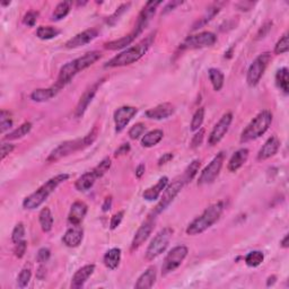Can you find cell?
<instances>
[{
  "mask_svg": "<svg viewBox=\"0 0 289 289\" xmlns=\"http://www.w3.org/2000/svg\"><path fill=\"white\" fill-rule=\"evenodd\" d=\"M97 135H98V129L97 127H94L83 138L74 139V140H68L62 142V144H60L58 147L53 149L51 154H50L48 156V158H46V162L56 163L61 158H63V157H67L70 154H73V153H76L78 151H81V149L89 147V146L94 144V141L96 140V138H97Z\"/></svg>",
  "mask_w": 289,
  "mask_h": 289,
  "instance_id": "6da1fadb",
  "label": "cell"
},
{
  "mask_svg": "<svg viewBox=\"0 0 289 289\" xmlns=\"http://www.w3.org/2000/svg\"><path fill=\"white\" fill-rule=\"evenodd\" d=\"M155 40V34L148 35L147 38L139 42L138 44H135L131 48H128L124 50L119 55L114 57L109 62L105 63V68H116V67H124L133 65V63L137 62L138 60H140L144 57L147 51L151 48L153 42Z\"/></svg>",
  "mask_w": 289,
  "mask_h": 289,
  "instance_id": "7a4b0ae2",
  "label": "cell"
},
{
  "mask_svg": "<svg viewBox=\"0 0 289 289\" xmlns=\"http://www.w3.org/2000/svg\"><path fill=\"white\" fill-rule=\"evenodd\" d=\"M225 210V202L217 201L212 205H210L208 208H206L200 216L197 217L194 220L189 224L187 228V234L194 236V235H200L203 231L209 230L213 224L218 222L222 217Z\"/></svg>",
  "mask_w": 289,
  "mask_h": 289,
  "instance_id": "3957f363",
  "label": "cell"
},
{
  "mask_svg": "<svg viewBox=\"0 0 289 289\" xmlns=\"http://www.w3.org/2000/svg\"><path fill=\"white\" fill-rule=\"evenodd\" d=\"M69 177H70L69 174L61 173L50 178V180L46 181L43 185H41L37 191L33 192V193H31L28 197L24 199L23 201L24 209L34 210L39 208V207L43 205L46 199H48L50 195L56 191V189L58 188L60 184L65 183Z\"/></svg>",
  "mask_w": 289,
  "mask_h": 289,
  "instance_id": "277c9868",
  "label": "cell"
},
{
  "mask_svg": "<svg viewBox=\"0 0 289 289\" xmlns=\"http://www.w3.org/2000/svg\"><path fill=\"white\" fill-rule=\"evenodd\" d=\"M273 120V116L269 110H263L262 112H260L248 126H246L243 133L241 134L240 141L242 144L245 142L255 140L265 135L269 127L271 126Z\"/></svg>",
  "mask_w": 289,
  "mask_h": 289,
  "instance_id": "5b68a950",
  "label": "cell"
},
{
  "mask_svg": "<svg viewBox=\"0 0 289 289\" xmlns=\"http://www.w3.org/2000/svg\"><path fill=\"white\" fill-rule=\"evenodd\" d=\"M112 160L110 157H105L104 159L99 162L98 165H96L94 169L89 172L85 173L80 177L77 178L76 183H75V188L77 191L79 192H86L91 189L97 178H101L106 172H109V170L111 169Z\"/></svg>",
  "mask_w": 289,
  "mask_h": 289,
  "instance_id": "8992f818",
  "label": "cell"
},
{
  "mask_svg": "<svg viewBox=\"0 0 289 289\" xmlns=\"http://www.w3.org/2000/svg\"><path fill=\"white\" fill-rule=\"evenodd\" d=\"M173 233L174 231L171 227H165L162 231H159L152 240L147 250H146V260L153 261V260L158 258L162 253L165 252L167 246L170 244L171 238L173 236Z\"/></svg>",
  "mask_w": 289,
  "mask_h": 289,
  "instance_id": "52a82bcc",
  "label": "cell"
},
{
  "mask_svg": "<svg viewBox=\"0 0 289 289\" xmlns=\"http://www.w3.org/2000/svg\"><path fill=\"white\" fill-rule=\"evenodd\" d=\"M271 60H272V57L269 52H263L256 57L254 61L250 66L248 74H246V81H248L249 86L255 87L260 83Z\"/></svg>",
  "mask_w": 289,
  "mask_h": 289,
  "instance_id": "ba28073f",
  "label": "cell"
},
{
  "mask_svg": "<svg viewBox=\"0 0 289 289\" xmlns=\"http://www.w3.org/2000/svg\"><path fill=\"white\" fill-rule=\"evenodd\" d=\"M185 185L183 178H176L174 180L171 184H167V187L165 188V190L163 191L162 198H160L159 202L157 203L154 210L152 212V215L154 216H158L159 213H162L164 210H165L167 207H169L171 203L174 201L178 193L182 191V189Z\"/></svg>",
  "mask_w": 289,
  "mask_h": 289,
  "instance_id": "9c48e42d",
  "label": "cell"
},
{
  "mask_svg": "<svg viewBox=\"0 0 289 289\" xmlns=\"http://www.w3.org/2000/svg\"><path fill=\"white\" fill-rule=\"evenodd\" d=\"M189 249L184 245H178L173 248L171 251L167 253V255L164 259L163 266H162V274L163 276H167V274L173 272L174 270H176L180 267L185 258L188 256Z\"/></svg>",
  "mask_w": 289,
  "mask_h": 289,
  "instance_id": "30bf717a",
  "label": "cell"
},
{
  "mask_svg": "<svg viewBox=\"0 0 289 289\" xmlns=\"http://www.w3.org/2000/svg\"><path fill=\"white\" fill-rule=\"evenodd\" d=\"M217 42L216 34L212 32H201V33L190 35L180 44V50H197L212 46Z\"/></svg>",
  "mask_w": 289,
  "mask_h": 289,
  "instance_id": "8fae6325",
  "label": "cell"
},
{
  "mask_svg": "<svg viewBox=\"0 0 289 289\" xmlns=\"http://www.w3.org/2000/svg\"><path fill=\"white\" fill-rule=\"evenodd\" d=\"M225 160V153L220 152L219 154H217L213 159L207 165L200 174L198 180V185H207L212 184L213 181L218 177L220 171H222L223 164Z\"/></svg>",
  "mask_w": 289,
  "mask_h": 289,
  "instance_id": "7c38bea8",
  "label": "cell"
},
{
  "mask_svg": "<svg viewBox=\"0 0 289 289\" xmlns=\"http://www.w3.org/2000/svg\"><path fill=\"white\" fill-rule=\"evenodd\" d=\"M159 5H162V1H148L145 5L144 8H142L140 14L138 15V19L137 22H135V28L133 31L134 33L137 35V38L145 31V28L148 26V24L151 23L153 17H154L156 14L157 7Z\"/></svg>",
  "mask_w": 289,
  "mask_h": 289,
  "instance_id": "4fadbf2b",
  "label": "cell"
},
{
  "mask_svg": "<svg viewBox=\"0 0 289 289\" xmlns=\"http://www.w3.org/2000/svg\"><path fill=\"white\" fill-rule=\"evenodd\" d=\"M156 217L154 215H149L147 219L140 225V227L138 228V231H135V237L133 242H131V251H135L140 246L148 240V237L151 236V234L154 231L156 225Z\"/></svg>",
  "mask_w": 289,
  "mask_h": 289,
  "instance_id": "5bb4252c",
  "label": "cell"
},
{
  "mask_svg": "<svg viewBox=\"0 0 289 289\" xmlns=\"http://www.w3.org/2000/svg\"><path fill=\"white\" fill-rule=\"evenodd\" d=\"M233 122V114L228 112L220 117V120L215 124L212 133L209 135L208 144L210 146H216L223 140V138L226 135V134L230 130V127Z\"/></svg>",
  "mask_w": 289,
  "mask_h": 289,
  "instance_id": "9a60e30c",
  "label": "cell"
},
{
  "mask_svg": "<svg viewBox=\"0 0 289 289\" xmlns=\"http://www.w3.org/2000/svg\"><path fill=\"white\" fill-rule=\"evenodd\" d=\"M138 109L135 106H121L114 112L113 119L114 123H116V133H122L126 129V127L129 124L131 120L134 119V116L137 114Z\"/></svg>",
  "mask_w": 289,
  "mask_h": 289,
  "instance_id": "2e32d148",
  "label": "cell"
},
{
  "mask_svg": "<svg viewBox=\"0 0 289 289\" xmlns=\"http://www.w3.org/2000/svg\"><path fill=\"white\" fill-rule=\"evenodd\" d=\"M104 80L105 79L98 80L97 83H95L94 85H93V86H91L88 89H86L84 94L81 95L79 102H78L76 109H75V116H76L77 119H79V117L83 116L85 114V112H86V110L88 109L89 104L92 103L93 98L95 97V95H96V93H97L99 86H101Z\"/></svg>",
  "mask_w": 289,
  "mask_h": 289,
  "instance_id": "e0dca14e",
  "label": "cell"
},
{
  "mask_svg": "<svg viewBox=\"0 0 289 289\" xmlns=\"http://www.w3.org/2000/svg\"><path fill=\"white\" fill-rule=\"evenodd\" d=\"M98 35V31L96 28H88L75 35L70 40H68L65 44V48L67 49H77L80 46H84L88 43H91L93 40H95Z\"/></svg>",
  "mask_w": 289,
  "mask_h": 289,
  "instance_id": "ac0fdd59",
  "label": "cell"
},
{
  "mask_svg": "<svg viewBox=\"0 0 289 289\" xmlns=\"http://www.w3.org/2000/svg\"><path fill=\"white\" fill-rule=\"evenodd\" d=\"M78 73H79V71H78V69H77V66H76V62H75V60L67 62L66 65H63L61 67V69H60L58 79H57V83L55 85L58 88L62 89L67 84H69L70 81L73 80V78L76 76Z\"/></svg>",
  "mask_w": 289,
  "mask_h": 289,
  "instance_id": "d6986e66",
  "label": "cell"
},
{
  "mask_svg": "<svg viewBox=\"0 0 289 289\" xmlns=\"http://www.w3.org/2000/svg\"><path fill=\"white\" fill-rule=\"evenodd\" d=\"M174 112H175V106L171 103H163V104L147 110L145 116L151 120H165L167 117L172 116Z\"/></svg>",
  "mask_w": 289,
  "mask_h": 289,
  "instance_id": "ffe728a7",
  "label": "cell"
},
{
  "mask_svg": "<svg viewBox=\"0 0 289 289\" xmlns=\"http://www.w3.org/2000/svg\"><path fill=\"white\" fill-rule=\"evenodd\" d=\"M88 207L84 201H76L71 206L69 215H68V222L73 226H78L83 222L87 215Z\"/></svg>",
  "mask_w": 289,
  "mask_h": 289,
  "instance_id": "44dd1931",
  "label": "cell"
},
{
  "mask_svg": "<svg viewBox=\"0 0 289 289\" xmlns=\"http://www.w3.org/2000/svg\"><path fill=\"white\" fill-rule=\"evenodd\" d=\"M280 148V140L276 135H271L258 153V160H266L273 157Z\"/></svg>",
  "mask_w": 289,
  "mask_h": 289,
  "instance_id": "7402d4cb",
  "label": "cell"
},
{
  "mask_svg": "<svg viewBox=\"0 0 289 289\" xmlns=\"http://www.w3.org/2000/svg\"><path fill=\"white\" fill-rule=\"evenodd\" d=\"M84 238V231L79 225L78 226H73L70 227L69 230H67V231L63 235L62 237V242L63 244L68 248H77L81 244Z\"/></svg>",
  "mask_w": 289,
  "mask_h": 289,
  "instance_id": "603a6c76",
  "label": "cell"
},
{
  "mask_svg": "<svg viewBox=\"0 0 289 289\" xmlns=\"http://www.w3.org/2000/svg\"><path fill=\"white\" fill-rule=\"evenodd\" d=\"M94 271L95 265H87L78 269L73 276V279H71V288L78 289L83 287L89 279V277L94 273Z\"/></svg>",
  "mask_w": 289,
  "mask_h": 289,
  "instance_id": "cb8c5ba5",
  "label": "cell"
},
{
  "mask_svg": "<svg viewBox=\"0 0 289 289\" xmlns=\"http://www.w3.org/2000/svg\"><path fill=\"white\" fill-rule=\"evenodd\" d=\"M169 184V177L167 176H163L160 177L158 182L153 187L146 189L142 193V198L145 199L146 201H155L158 199L160 194L163 193V191L165 190V188Z\"/></svg>",
  "mask_w": 289,
  "mask_h": 289,
  "instance_id": "d4e9b609",
  "label": "cell"
},
{
  "mask_svg": "<svg viewBox=\"0 0 289 289\" xmlns=\"http://www.w3.org/2000/svg\"><path fill=\"white\" fill-rule=\"evenodd\" d=\"M249 149L248 148H241L236 151L231 157L230 162H228L227 169L230 172H236L241 169L249 159Z\"/></svg>",
  "mask_w": 289,
  "mask_h": 289,
  "instance_id": "484cf974",
  "label": "cell"
},
{
  "mask_svg": "<svg viewBox=\"0 0 289 289\" xmlns=\"http://www.w3.org/2000/svg\"><path fill=\"white\" fill-rule=\"evenodd\" d=\"M157 279V271L155 267H149L140 277L138 278L135 288L137 289H149L154 286Z\"/></svg>",
  "mask_w": 289,
  "mask_h": 289,
  "instance_id": "4316f807",
  "label": "cell"
},
{
  "mask_svg": "<svg viewBox=\"0 0 289 289\" xmlns=\"http://www.w3.org/2000/svg\"><path fill=\"white\" fill-rule=\"evenodd\" d=\"M60 92V88H58L56 85L49 87V88H38L32 92L31 99L34 102H46L55 97V96Z\"/></svg>",
  "mask_w": 289,
  "mask_h": 289,
  "instance_id": "83f0119b",
  "label": "cell"
},
{
  "mask_svg": "<svg viewBox=\"0 0 289 289\" xmlns=\"http://www.w3.org/2000/svg\"><path fill=\"white\" fill-rule=\"evenodd\" d=\"M101 58H102V53L95 50V51L87 52L85 53L84 56L79 57V58L75 59V62H76L78 71H83L85 69H87L88 67H91L92 65H94V63Z\"/></svg>",
  "mask_w": 289,
  "mask_h": 289,
  "instance_id": "f1b7e54d",
  "label": "cell"
},
{
  "mask_svg": "<svg viewBox=\"0 0 289 289\" xmlns=\"http://www.w3.org/2000/svg\"><path fill=\"white\" fill-rule=\"evenodd\" d=\"M121 253L122 252H121V249L119 248H113L109 250L104 254V258H103L104 266L110 270H116L120 265Z\"/></svg>",
  "mask_w": 289,
  "mask_h": 289,
  "instance_id": "f546056e",
  "label": "cell"
},
{
  "mask_svg": "<svg viewBox=\"0 0 289 289\" xmlns=\"http://www.w3.org/2000/svg\"><path fill=\"white\" fill-rule=\"evenodd\" d=\"M137 39V35H135L134 32H131L130 34L126 35V37H122L119 40H114L111 42H106L104 44V48L106 50H111V51H116V50H121L126 46L130 45L133 42Z\"/></svg>",
  "mask_w": 289,
  "mask_h": 289,
  "instance_id": "4dcf8cb0",
  "label": "cell"
},
{
  "mask_svg": "<svg viewBox=\"0 0 289 289\" xmlns=\"http://www.w3.org/2000/svg\"><path fill=\"white\" fill-rule=\"evenodd\" d=\"M164 137V133L162 130L156 129V130H152L149 133L146 134L144 137L141 139V145L142 147L145 148H152L156 146L158 142H160Z\"/></svg>",
  "mask_w": 289,
  "mask_h": 289,
  "instance_id": "1f68e13d",
  "label": "cell"
},
{
  "mask_svg": "<svg viewBox=\"0 0 289 289\" xmlns=\"http://www.w3.org/2000/svg\"><path fill=\"white\" fill-rule=\"evenodd\" d=\"M39 222H40L41 228L44 233H49V231H52L55 219H53L51 210H50L48 207L42 209L40 213H39Z\"/></svg>",
  "mask_w": 289,
  "mask_h": 289,
  "instance_id": "d6a6232c",
  "label": "cell"
},
{
  "mask_svg": "<svg viewBox=\"0 0 289 289\" xmlns=\"http://www.w3.org/2000/svg\"><path fill=\"white\" fill-rule=\"evenodd\" d=\"M219 12H220L219 5H212V6H210L209 8L207 9V12H206L205 15H203L201 17V19H199L198 22L193 25V27H192V31H195V30H198V28H201V27L205 26V25L207 23H209L210 20H212L213 19V17H215Z\"/></svg>",
  "mask_w": 289,
  "mask_h": 289,
  "instance_id": "836d02e7",
  "label": "cell"
},
{
  "mask_svg": "<svg viewBox=\"0 0 289 289\" xmlns=\"http://www.w3.org/2000/svg\"><path fill=\"white\" fill-rule=\"evenodd\" d=\"M209 79L212 81V85L216 92H219L224 86L225 76L222 73V70L217 69V68H210L208 70Z\"/></svg>",
  "mask_w": 289,
  "mask_h": 289,
  "instance_id": "e575fe53",
  "label": "cell"
},
{
  "mask_svg": "<svg viewBox=\"0 0 289 289\" xmlns=\"http://www.w3.org/2000/svg\"><path fill=\"white\" fill-rule=\"evenodd\" d=\"M288 81H289L288 69L286 67L280 68V69L278 70L277 74H276V84H277L278 88H279L285 95H287L289 93Z\"/></svg>",
  "mask_w": 289,
  "mask_h": 289,
  "instance_id": "d590c367",
  "label": "cell"
},
{
  "mask_svg": "<svg viewBox=\"0 0 289 289\" xmlns=\"http://www.w3.org/2000/svg\"><path fill=\"white\" fill-rule=\"evenodd\" d=\"M71 5H73V2L71 1H62V2H59L57 7L53 10L52 13V20H56V22H58V20H61L65 19V17L69 14L70 9H71Z\"/></svg>",
  "mask_w": 289,
  "mask_h": 289,
  "instance_id": "8d00e7d4",
  "label": "cell"
},
{
  "mask_svg": "<svg viewBox=\"0 0 289 289\" xmlns=\"http://www.w3.org/2000/svg\"><path fill=\"white\" fill-rule=\"evenodd\" d=\"M32 123L31 122H25L22 126H19L17 129H15L12 133H9L7 135H5V140H17V139H20L26 135L27 134H30V131L32 130Z\"/></svg>",
  "mask_w": 289,
  "mask_h": 289,
  "instance_id": "74e56055",
  "label": "cell"
},
{
  "mask_svg": "<svg viewBox=\"0 0 289 289\" xmlns=\"http://www.w3.org/2000/svg\"><path fill=\"white\" fill-rule=\"evenodd\" d=\"M200 166H201V160L200 159L192 160V162L190 163V165H189L187 167V170L184 171L183 176H182V178H183L185 184L190 183V182L193 180V178L195 177V175L198 174L199 170H200Z\"/></svg>",
  "mask_w": 289,
  "mask_h": 289,
  "instance_id": "f35d334b",
  "label": "cell"
},
{
  "mask_svg": "<svg viewBox=\"0 0 289 289\" xmlns=\"http://www.w3.org/2000/svg\"><path fill=\"white\" fill-rule=\"evenodd\" d=\"M265 261V253L262 251H252L245 256V263L250 268H256L261 266Z\"/></svg>",
  "mask_w": 289,
  "mask_h": 289,
  "instance_id": "ab89813d",
  "label": "cell"
},
{
  "mask_svg": "<svg viewBox=\"0 0 289 289\" xmlns=\"http://www.w3.org/2000/svg\"><path fill=\"white\" fill-rule=\"evenodd\" d=\"M61 33L59 30L52 26H40L37 30V37L41 40H51Z\"/></svg>",
  "mask_w": 289,
  "mask_h": 289,
  "instance_id": "60d3db41",
  "label": "cell"
},
{
  "mask_svg": "<svg viewBox=\"0 0 289 289\" xmlns=\"http://www.w3.org/2000/svg\"><path fill=\"white\" fill-rule=\"evenodd\" d=\"M205 108H200L198 109L195 113L193 114V117H192V121H191V131H198L199 129H201V126L203 123V120H205Z\"/></svg>",
  "mask_w": 289,
  "mask_h": 289,
  "instance_id": "b9f144b4",
  "label": "cell"
},
{
  "mask_svg": "<svg viewBox=\"0 0 289 289\" xmlns=\"http://www.w3.org/2000/svg\"><path fill=\"white\" fill-rule=\"evenodd\" d=\"M13 120L10 117V113L6 110H2L0 113V133L5 134L7 130L12 129Z\"/></svg>",
  "mask_w": 289,
  "mask_h": 289,
  "instance_id": "7bdbcfd3",
  "label": "cell"
},
{
  "mask_svg": "<svg viewBox=\"0 0 289 289\" xmlns=\"http://www.w3.org/2000/svg\"><path fill=\"white\" fill-rule=\"evenodd\" d=\"M130 6H131V2L122 3V5H121V6L119 7V8H117V9L116 10V12H114V14H112V15L109 17L108 24H109V25H111V26H114V25L116 24L117 20L120 19V17L122 16L124 13H126V12H128V10H129Z\"/></svg>",
  "mask_w": 289,
  "mask_h": 289,
  "instance_id": "ee69618b",
  "label": "cell"
},
{
  "mask_svg": "<svg viewBox=\"0 0 289 289\" xmlns=\"http://www.w3.org/2000/svg\"><path fill=\"white\" fill-rule=\"evenodd\" d=\"M32 278V270L31 268L25 267L24 269L20 271V273L17 277V285L19 288H26L30 284Z\"/></svg>",
  "mask_w": 289,
  "mask_h": 289,
  "instance_id": "f6af8a7d",
  "label": "cell"
},
{
  "mask_svg": "<svg viewBox=\"0 0 289 289\" xmlns=\"http://www.w3.org/2000/svg\"><path fill=\"white\" fill-rule=\"evenodd\" d=\"M289 50V42H288V33H285L277 44L274 45V55H284L287 53Z\"/></svg>",
  "mask_w": 289,
  "mask_h": 289,
  "instance_id": "bcb514c9",
  "label": "cell"
},
{
  "mask_svg": "<svg viewBox=\"0 0 289 289\" xmlns=\"http://www.w3.org/2000/svg\"><path fill=\"white\" fill-rule=\"evenodd\" d=\"M146 128H147V127L145 126V123L138 122V123H135L134 127L130 128V130H129V133H128V135H129V137L133 139V140H137V139L140 138L141 135L145 134Z\"/></svg>",
  "mask_w": 289,
  "mask_h": 289,
  "instance_id": "7dc6e473",
  "label": "cell"
},
{
  "mask_svg": "<svg viewBox=\"0 0 289 289\" xmlns=\"http://www.w3.org/2000/svg\"><path fill=\"white\" fill-rule=\"evenodd\" d=\"M24 236H25V226L23 223H19L13 230V233H12L13 243L17 244L19 243V242H22L24 240Z\"/></svg>",
  "mask_w": 289,
  "mask_h": 289,
  "instance_id": "c3c4849f",
  "label": "cell"
},
{
  "mask_svg": "<svg viewBox=\"0 0 289 289\" xmlns=\"http://www.w3.org/2000/svg\"><path fill=\"white\" fill-rule=\"evenodd\" d=\"M38 17H39V13L38 12H34V10H30V12H27L26 14H25V16L23 19V23L28 27H33L34 25L37 24Z\"/></svg>",
  "mask_w": 289,
  "mask_h": 289,
  "instance_id": "681fc988",
  "label": "cell"
},
{
  "mask_svg": "<svg viewBox=\"0 0 289 289\" xmlns=\"http://www.w3.org/2000/svg\"><path fill=\"white\" fill-rule=\"evenodd\" d=\"M205 134H206L205 129H199L198 131H195V135H193V138H192L191 144H190V147L192 149L198 148L199 146L202 144L203 138H205Z\"/></svg>",
  "mask_w": 289,
  "mask_h": 289,
  "instance_id": "f907efd6",
  "label": "cell"
},
{
  "mask_svg": "<svg viewBox=\"0 0 289 289\" xmlns=\"http://www.w3.org/2000/svg\"><path fill=\"white\" fill-rule=\"evenodd\" d=\"M123 217H124L123 210H121V212H117L116 213H114V215L112 216V218H111V222H110V228H111L112 231L116 230V228L120 226V224L122 223Z\"/></svg>",
  "mask_w": 289,
  "mask_h": 289,
  "instance_id": "816d5d0a",
  "label": "cell"
},
{
  "mask_svg": "<svg viewBox=\"0 0 289 289\" xmlns=\"http://www.w3.org/2000/svg\"><path fill=\"white\" fill-rule=\"evenodd\" d=\"M50 256H51V251H50L48 248H42L39 250L37 254V261L42 265V263L49 261Z\"/></svg>",
  "mask_w": 289,
  "mask_h": 289,
  "instance_id": "f5cc1de1",
  "label": "cell"
},
{
  "mask_svg": "<svg viewBox=\"0 0 289 289\" xmlns=\"http://www.w3.org/2000/svg\"><path fill=\"white\" fill-rule=\"evenodd\" d=\"M26 249H27V242L23 240L19 243L15 244V248H14V253H15V256L19 259H22L23 256L26 253Z\"/></svg>",
  "mask_w": 289,
  "mask_h": 289,
  "instance_id": "db71d44e",
  "label": "cell"
},
{
  "mask_svg": "<svg viewBox=\"0 0 289 289\" xmlns=\"http://www.w3.org/2000/svg\"><path fill=\"white\" fill-rule=\"evenodd\" d=\"M130 151H131V146H130L129 142H124V144L121 145L120 147L117 148L116 152H114V156L120 157V156L127 155Z\"/></svg>",
  "mask_w": 289,
  "mask_h": 289,
  "instance_id": "11a10c76",
  "label": "cell"
},
{
  "mask_svg": "<svg viewBox=\"0 0 289 289\" xmlns=\"http://www.w3.org/2000/svg\"><path fill=\"white\" fill-rule=\"evenodd\" d=\"M14 149H15V146L12 144H6V142H3V144L1 145V159H5L9 154H12V153L14 152Z\"/></svg>",
  "mask_w": 289,
  "mask_h": 289,
  "instance_id": "9f6ffc18",
  "label": "cell"
},
{
  "mask_svg": "<svg viewBox=\"0 0 289 289\" xmlns=\"http://www.w3.org/2000/svg\"><path fill=\"white\" fill-rule=\"evenodd\" d=\"M271 27H272V22H267L265 25H263V26L261 28H260V31H259V33H258V39L265 38L266 35L270 32Z\"/></svg>",
  "mask_w": 289,
  "mask_h": 289,
  "instance_id": "6f0895ef",
  "label": "cell"
},
{
  "mask_svg": "<svg viewBox=\"0 0 289 289\" xmlns=\"http://www.w3.org/2000/svg\"><path fill=\"white\" fill-rule=\"evenodd\" d=\"M182 3H183V1H170L165 6V8H164L162 14H163V15H166V14H169L170 12H172V10L175 9L177 6H181Z\"/></svg>",
  "mask_w": 289,
  "mask_h": 289,
  "instance_id": "680465c9",
  "label": "cell"
},
{
  "mask_svg": "<svg viewBox=\"0 0 289 289\" xmlns=\"http://www.w3.org/2000/svg\"><path fill=\"white\" fill-rule=\"evenodd\" d=\"M173 154L172 153H166V154H164L162 157H160V158L158 159V166H162V165H164V164H166V163H169L170 160H172L173 159Z\"/></svg>",
  "mask_w": 289,
  "mask_h": 289,
  "instance_id": "91938a15",
  "label": "cell"
},
{
  "mask_svg": "<svg viewBox=\"0 0 289 289\" xmlns=\"http://www.w3.org/2000/svg\"><path fill=\"white\" fill-rule=\"evenodd\" d=\"M145 171H146V165L144 163L139 164V165L137 166V169H135V176H137L138 178H141L142 175L145 174Z\"/></svg>",
  "mask_w": 289,
  "mask_h": 289,
  "instance_id": "94428289",
  "label": "cell"
},
{
  "mask_svg": "<svg viewBox=\"0 0 289 289\" xmlns=\"http://www.w3.org/2000/svg\"><path fill=\"white\" fill-rule=\"evenodd\" d=\"M111 207H112V197H108L104 200V202H103L102 210L104 212H109L110 209H111Z\"/></svg>",
  "mask_w": 289,
  "mask_h": 289,
  "instance_id": "6125c7cd",
  "label": "cell"
},
{
  "mask_svg": "<svg viewBox=\"0 0 289 289\" xmlns=\"http://www.w3.org/2000/svg\"><path fill=\"white\" fill-rule=\"evenodd\" d=\"M45 274H46V269L44 267H39V269H38V273H37V277H38V279H40V280H43V279H45Z\"/></svg>",
  "mask_w": 289,
  "mask_h": 289,
  "instance_id": "be15d7a7",
  "label": "cell"
},
{
  "mask_svg": "<svg viewBox=\"0 0 289 289\" xmlns=\"http://www.w3.org/2000/svg\"><path fill=\"white\" fill-rule=\"evenodd\" d=\"M280 246L283 249H288L289 248V235H285V237L280 242Z\"/></svg>",
  "mask_w": 289,
  "mask_h": 289,
  "instance_id": "e7e4bbea",
  "label": "cell"
},
{
  "mask_svg": "<svg viewBox=\"0 0 289 289\" xmlns=\"http://www.w3.org/2000/svg\"><path fill=\"white\" fill-rule=\"evenodd\" d=\"M276 280H277V277H276V276H270V277L267 279V286H268V287L272 286V285H273L274 283H276Z\"/></svg>",
  "mask_w": 289,
  "mask_h": 289,
  "instance_id": "03108f58",
  "label": "cell"
},
{
  "mask_svg": "<svg viewBox=\"0 0 289 289\" xmlns=\"http://www.w3.org/2000/svg\"><path fill=\"white\" fill-rule=\"evenodd\" d=\"M9 1H7V2H1V6H8L9 5Z\"/></svg>",
  "mask_w": 289,
  "mask_h": 289,
  "instance_id": "003e7915",
  "label": "cell"
}]
</instances>
